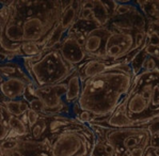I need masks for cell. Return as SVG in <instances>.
I'll use <instances>...</instances> for the list:
<instances>
[{
  "instance_id": "obj_1",
  "label": "cell",
  "mask_w": 159,
  "mask_h": 156,
  "mask_svg": "<svg viewBox=\"0 0 159 156\" xmlns=\"http://www.w3.org/2000/svg\"><path fill=\"white\" fill-rule=\"evenodd\" d=\"M134 78L129 63L110 65L101 74L82 81L78 108L91 116V123L106 120L125 99Z\"/></svg>"
},
{
  "instance_id": "obj_2",
  "label": "cell",
  "mask_w": 159,
  "mask_h": 156,
  "mask_svg": "<svg viewBox=\"0 0 159 156\" xmlns=\"http://www.w3.org/2000/svg\"><path fill=\"white\" fill-rule=\"evenodd\" d=\"M159 118V71L141 72L128 94L109 118L95 124L106 127L141 126Z\"/></svg>"
},
{
  "instance_id": "obj_3",
  "label": "cell",
  "mask_w": 159,
  "mask_h": 156,
  "mask_svg": "<svg viewBox=\"0 0 159 156\" xmlns=\"http://www.w3.org/2000/svg\"><path fill=\"white\" fill-rule=\"evenodd\" d=\"M70 1H15L16 16L23 27L24 42L45 46L51 31L58 25L62 10Z\"/></svg>"
},
{
  "instance_id": "obj_4",
  "label": "cell",
  "mask_w": 159,
  "mask_h": 156,
  "mask_svg": "<svg viewBox=\"0 0 159 156\" xmlns=\"http://www.w3.org/2000/svg\"><path fill=\"white\" fill-rule=\"evenodd\" d=\"M24 67L36 88L50 87L63 82L76 71V67L64 60L59 45L43 49L40 55L24 58Z\"/></svg>"
},
{
  "instance_id": "obj_5",
  "label": "cell",
  "mask_w": 159,
  "mask_h": 156,
  "mask_svg": "<svg viewBox=\"0 0 159 156\" xmlns=\"http://www.w3.org/2000/svg\"><path fill=\"white\" fill-rule=\"evenodd\" d=\"M97 137L112 145L114 156H144L150 147L151 134L145 125L129 127H106L99 124H88Z\"/></svg>"
},
{
  "instance_id": "obj_6",
  "label": "cell",
  "mask_w": 159,
  "mask_h": 156,
  "mask_svg": "<svg viewBox=\"0 0 159 156\" xmlns=\"http://www.w3.org/2000/svg\"><path fill=\"white\" fill-rule=\"evenodd\" d=\"M49 156H91L96 135L88 124L77 121L51 136Z\"/></svg>"
},
{
  "instance_id": "obj_7",
  "label": "cell",
  "mask_w": 159,
  "mask_h": 156,
  "mask_svg": "<svg viewBox=\"0 0 159 156\" xmlns=\"http://www.w3.org/2000/svg\"><path fill=\"white\" fill-rule=\"evenodd\" d=\"M137 52L136 33L127 31H111L105 50V58L107 61L112 63H129Z\"/></svg>"
},
{
  "instance_id": "obj_8",
  "label": "cell",
  "mask_w": 159,
  "mask_h": 156,
  "mask_svg": "<svg viewBox=\"0 0 159 156\" xmlns=\"http://www.w3.org/2000/svg\"><path fill=\"white\" fill-rule=\"evenodd\" d=\"M66 92L67 84L65 80L55 86L35 88L34 96L43 102L47 116H64L75 119L73 116V110L64 102Z\"/></svg>"
},
{
  "instance_id": "obj_9",
  "label": "cell",
  "mask_w": 159,
  "mask_h": 156,
  "mask_svg": "<svg viewBox=\"0 0 159 156\" xmlns=\"http://www.w3.org/2000/svg\"><path fill=\"white\" fill-rule=\"evenodd\" d=\"M9 18L0 34V52L12 56H20V47L24 43L21 23L16 16L17 8L15 1L8 6Z\"/></svg>"
},
{
  "instance_id": "obj_10",
  "label": "cell",
  "mask_w": 159,
  "mask_h": 156,
  "mask_svg": "<svg viewBox=\"0 0 159 156\" xmlns=\"http://www.w3.org/2000/svg\"><path fill=\"white\" fill-rule=\"evenodd\" d=\"M59 50L64 60L67 61L76 69L89 59L84 45L77 40L74 33H72L70 31H68L64 35L63 40L61 41L59 45Z\"/></svg>"
},
{
  "instance_id": "obj_11",
  "label": "cell",
  "mask_w": 159,
  "mask_h": 156,
  "mask_svg": "<svg viewBox=\"0 0 159 156\" xmlns=\"http://www.w3.org/2000/svg\"><path fill=\"white\" fill-rule=\"evenodd\" d=\"M30 84H33V82L21 77L7 78L0 85V94L9 101L20 99L25 95L27 88Z\"/></svg>"
},
{
  "instance_id": "obj_12",
  "label": "cell",
  "mask_w": 159,
  "mask_h": 156,
  "mask_svg": "<svg viewBox=\"0 0 159 156\" xmlns=\"http://www.w3.org/2000/svg\"><path fill=\"white\" fill-rule=\"evenodd\" d=\"M112 64H114V63L104 59H92V58H89L81 65H79L76 69V71L79 74L81 81H84V80L89 79V78H92L96 76V75L101 74L102 72L107 70Z\"/></svg>"
},
{
  "instance_id": "obj_13",
  "label": "cell",
  "mask_w": 159,
  "mask_h": 156,
  "mask_svg": "<svg viewBox=\"0 0 159 156\" xmlns=\"http://www.w3.org/2000/svg\"><path fill=\"white\" fill-rule=\"evenodd\" d=\"M136 4L148 21V29L159 32V0L136 1Z\"/></svg>"
},
{
  "instance_id": "obj_14",
  "label": "cell",
  "mask_w": 159,
  "mask_h": 156,
  "mask_svg": "<svg viewBox=\"0 0 159 156\" xmlns=\"http://www.w3.org/2000/svg\"><path fill=\"white\" fill-rule=\"evenodd\" d=\"M80 7H81V1L75 0V1H70L63 8L60 21H59V25L65 33H67L77 23Z\"/></svg>"
},
{
  "instance_id": "obj_15",
  "label": "cell",
  "mask_w": 159,
  "mask_h": 156,
  "mask_svg": "<svg viewBox=\"0 0 159 156\" xmlns=\"http://www.w3.org/2000/svg\"><path fill=\"white\" fill-rule=\"evenodd\" d=\"M67 84V92L64 97L65 104L73 110V107L76 106L79 101L80 94H81L82 81L77 71H75L72 75L66 79Z\"/></svg>"
},
{
  "instance_id": "obj_16",
  "label": "cell",
  "mask_w": 159,
  "mask_h": 156,
  "mask_svg": "<svg viewBox=\"0 0 159 156\" xmlns=\"http://www.w3.org/2000/svg\"><path fill=\"white\" fill-rule=\"evenodd\" d=\"M50 116H41L35 124L30 128V136L32 140L42 141L48 138V124Z\"/></svg>"
},
{
  "instance_id": "obj_17",
  "label": "cell",
  "mask_w": 159,
  "mask_h": 156,
  "mask_svg": "<svg viewBox=\"0 0 159 156\" xmlns=\"http://www.w3.org/2000/svg\"><path fill=\"white\" fill-rule=\"evenodd\" d=\"M143 49L148 56L157 58L159 56V32L148 29L146 41L143 45Z\"/></svg>"
},
{
  "instance_id": "obj_18",
  "label": "cell",
  "mask_w": 159,
  "mask_h": 156,
  "mask_svg": "<svg viewBox=\"0 0 159 156\" xmlns=\"http://www.w3.org/2000/svg\"><path fill=\"white\" fill-rule=\"evenodd\" d=\"M91 156H114V150L110 143L96 136V142Z\"/></svg>"
},
{
  "instance_id": "obj_19",
  "label": "cell",
  "mask_w": 159,
  "mask_h": 156,
  "mask_svg": "<svg viewBox=\"0 0 159 156\" xmlns=\"http://www.w3.org/2000/svg\"><path fill=\"white\" fill-rule=\"evenodd\" d=\"M42 47L35 42H24L20 47V56L24 58H31L40 55L42 53Z\"/></svg>"
},
{
  "instance_id": "obj_20",
  "label": "cell",
  "mask_w": 159,
  "mask_h": 156,
  "mask_svg": "<svg viewBox=\"0 0 159 156\" xmlns=\"http://www.w3.org/2000/svg\"><path fill=\"white\" fill-rule=\"evenodd\" d=\"M146 53L144 52L143 47L141 48L140 50H138L136 53L134 55V57L131 58L130 62H129V65H130L131 70H133V73L134 76H137L138 74H140L141 71H142V65L143 62L146 58Z\"/></svg>"
},
{
  "instance_id": "obj_21",
  "label": "cell",
  "mask_w": 159,
  "mask_h": 156,
  "mask_svg": "<svg viewBox=\"0 0 159 156\" xmlns=\"http://www.w3.org/2000/svg\"><path fill=\"white\" fill-rule=\"evenodd\" d=\"M20 99H13V101L7 99V101L2 102V104L4 105L10 116L18 117V118H20L23 116V113L20 111Z\"/></svg>"
},
{
  "instance_id": "obj_22",
  "label": "cell",
  "mask_w": 159,
  "mask_h": 156,
  "mask_svg": "<svg viewBox=\"0 0 159 156\" xmlns=\"http://www.w3.org/2000/svg\"><path fill=\"white\" fill-rule=\"evenodd\" d=\"M28 104H29V109H30V110L35 111V112H38L39 114H41V116H47V114H46V110H45V106H44L43 102L41 101L40 99L34 96L31 99H29Z\"/></svg>"
},
{
  "instance_id": "obj_23",
  "label": "cell",
  "mask_w": 159,
  "mask_h": 156,
  "mask_svg": "<svg viewBox=\"0 0 159 156\" xmlns=\"http://www.w3.org/2000/svg\"><path fill=\"white\" fill-rule=\"evenodd\" d=\"M27 117H28V127H29V130H30L34 124L38 122L39 119H40L41 114H39L38 112H35V111H32L29 109L28 112H27Z\"/></svg>"
},
{
  "instance_id": "obj_24",
  "label": "cell",
  "mask_w": 159,
  "mask_h": 156,
  "mask_svg": "<svg viewBox=\"0 0 159 156\" xmlns=\"http://www.w3.org/2000/svg\"><path fill=\"white\" fill-rule=\"evenodd\" d=\"M9 134H10V127L8 123L0 121V143L8 138Z\"/></svg>"
},
{
  "instance_id": "obj_25",
  "label": "cell",
  "mask_w": 159,
  "mask_h": 156,
  "mask_svg": "<svg viewBox=\"0 0 159 156\" xmlns=\"http://www.w3.org/2000/svg\"><path fill=\"white\" fill-rule=\"evenodd\" d=\"M10 117H11V116L9 114L8 110H7L6 107H4V105L3 104H0V121L8 123Z\"/></svg>"
},
{
  "instance_id": "obj_26",
  "label": "cell",
  "mask_w": 159,
  "mask_h": 156,
  "mask_svg": "<svg viewBox=\"0 0 159 156\" xmlns=\"http://www.w3.org/2000/svg\"><path fill=\"white\" fill-rule=\"evenodd\" d=\"M16 57H18V56H12V55H8V53L0 52V64H3V63H7V62H9V61L14 60Z\"/></svg>"
},
{
  "instance_id": "obj_27",
  "label": "cell",
  "mask_w": 159,
  "mask_h": 156,
  "mask_svg": "<svg viewBox=\"0 0 159 156\" xmlns=\"http://www.w3.org/2000/svg\"><path fill=\"white\" fill-rule=\"evenodd\" d=\"M156 59V65H157V71H159V56L157 58H155Z\"/></svg>"
},
{
  "instance_id": "obj_28",
  "label": "cell",
  "mask_w": 159,
  "mask_h": 156,
  "mask_svg": "<svg viewBox=\"0 0 159 156\" xmlns=\"http://www.w3.org/2000/svg\"><path fill=\"white\" fill-rule=\"evenodd\" d=\"M0 104H2V102H0Z\"/></svg>"
}]
</instances>
